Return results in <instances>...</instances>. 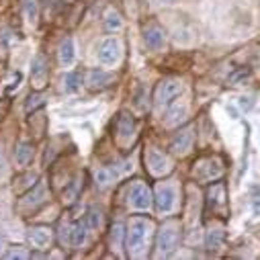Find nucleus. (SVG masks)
<instances>
[{"instance_id": "30", "label": "nucleus", "mask_w": 260, "mask_h": 260, "mask_svg": "<svg viewBox=\"0 0 260 260\" xmlns=\"http://www.w3.org/2000/svg\"><path fill=\"white\" fill-rule=\"evenodd\" d=\"M3 258H7V260H13V258L27 260V258H31V254H29V250H25L23 246H9V248L3 252Z\"/></svg>"}, {"instance_id": "5", "label": "nucleus", "mask_w": 260, "mask_h": 260, "mask_svg": "<svg viewBox=\"0 0 260 260\" xmlns=\"http://www.w3.org/2000/svg\"><path fill=\"white\" fill-rule=\"evenodd\" d=\"M182 90H184V86L178 78H164L154 88V105L158 109H166L182 94Z\"/></svg>"}, {"instance_id": "10", "label": "nucleus", "mask_w": 260, "mask_h": 260, "mask_svg": "<svg viewBox=\"0 0 260 260\" xmlns=\"http://www.w3.org/2000/svg\"><path fill=\"white\" fill-rule=\"evenodd\" d=\"M115 140L121 148L132 146V142L136 140V121L129 113H119L117 121H115Z\"/></svg>"}, {"instance_id": "28", "label": "nucleus", "mask_w": 260, "mask_h": 260, "mask_svg": "<svg viewBox=\"0 0 260 260\" xmlns=\"http://www.w3.org/2000/svg\"><path fill=\"white\" fill-rule=\"evenodd\" d=\"M84 221H86V225H88V230H90V232L101 230V225H103V211H101L99 207H90V209L86 211Z\"/></svg>"}, {"instance_id": "37", "label": "nucleus", "mask_w": 260, "mask_h": 260, "mask_svg": "<svg viewBox=\"0 0 260 260\" xmlns=\"http://www.w3.org/2000/svg\"><path fill=\"white\" fill-rule=\"evenodd\" d=\"M3 115H5V105L0 107V119H3Z\"/></svg>"}, {"instance_id": "4", "label": "nucleus", "mask_w": 260, "mask_h": 260, "mask_svg": "<svg viewBox=\"0 0 260 260\" xmlns=\"http://www.w3.org/2000/svg\"><path fill=\"white\" fill-rule=\"evenodd\" d=\"M176 199H178V188L174 180H162L154 188V205L160 215H170L176 209Z\"/></svg>"}, {"instance_id": "29", "label": "nucleus", "mask_w": 260, "mask_h": 260, "mask_svg": "<svg viewBox=\"0 0 260 260\" xmlns=\"http://www.w3.org/2000/svg\"><path fill=\"white\" fill-rule=\"evenodd\" d=\"M41 107H45V96L41 94V90H33L31 94H29V99H27V103H25V111L27 113H35V109H41Z\"/></svg>"}, {"instance_id": "13", "label": "nucleus", "mask_w": 260, "mask_h": 260, "mask_svg": "<svg viewBox=\"0 0 260 260\" xmlns=\"http://www.w3.org/2000/svg\"><path fill=\"white\" fill-rule=\"evenodd\" d=\"M27 242L33 250H49L53 242V232L47 225H31L27 228Z\"/></svg>"}, {"instance_id": "27", "label": "nucleus", "mask_w": 260, "mask_h": 260, "mask_svg": "<svg viewBox=\"0 0 260 260\" xmlns=\"http://www.w3.org/2000/svg\"><path fill=\"white\" fill-rule=\"evenodd\" d=\"M103 25H105L107 31L115 33V31H119L123 27V19H121V15L117 11H107L105 13V19H103Z\"/></svg>"}, {"instance_id": "20", "label": "nucleus", "mask_w": 260, "mask_h": 260, "mask_svg": "<svg viewBox=\"0 0 260 260\" xmlns=\"http://www.w3.org/2000/svg\"><path fill=\"white\" fill-rule=\"evenodd\" d=\"M125 234H127V225H123L121 221H113L111 230H109V244L111 250H121L125 248Z\"/></svg>"}, {"instance_id": "18", "label": "nucleus", "mask_w": 260, "mask_h": 260, "mask_svg": "<svg viewBox=\"0 0 260 260\" xmlns=\"http://www.w3.org/2000/svg\"><path fill=\"white\" fill-rule=\"evenodd\" d=\"M76 41L72 37H66V39H61L59 47H57V61H59V66L61 68H72L74 63H76Z\"/></svg>"}, {"instance_id": "7", "label": "nucleus", "mask_w": 260, "mask_h": 260, "mask_svg": "<svg viewBox=\"0 0 260 260\" xmlns=\"http://www.w3.org/2000/svg\"><path fill=\"white\" fill-rule=\"evenodd\" d=\"M47 201V184L45 180H37L29 190H25L19 199V211L23 213H31L37 211L41 205H45Z\"/></svg>"}, {"instance_id": "1", "label": "nucleus", "mask_w": 260, "mask_h": 260, "mask_svg": "<svg viewBox=\"0 0 260 260\" xmlns=\"http://www.w3.org/2000/svg\"><path fill=\"white\" fill-rule=\"evenodd\" d=\"M154 238V221L144 215H134L127 223L125 250L129 258H144Z\"/></svg>"}, {"instance_id": "21", "label": "nucleus", "mask_w": 260, "mask_h": 260, "mask_svg": "<svg viewBox=\"0 0 260 260\" xmlns=\"http://www.w3.org/2000/svg\"><path fill=\"white\" fill-rule=\"evenodd\" d=\"M21 13L29 27L37 25L39 19V0H21Z\"/></svg>"}, {"instance_id": "25", "label": "nucleus", "mask_w": 260, "mask_h": 260, "mask_svg": "<svg viewBox=\"0 0 260 260\" xmlns=\"http://www.w3.org/2000/svg\"><path fill=\"white\" fill-rule=\"evenodd\" d=\"M82 88V74L78 72H68L63 76V92L66 94H74Z\"/></svg>"}, {"instance_id": "3", "label": "nucleus", "mask_w": 260, "mask_h": 260, "mask_svg": "<svg viewBox=\"0 0 260 260\" xmlns=\"http://www.w3.org/2000/svg\"><path fill=\"white\" fill-rule=\"evenodd\" d=\"M127 205L138 213H148L154 207V192L144 180H134L129 184L127 192Z\"/></svg>"}, {"instance_id": "23", "label": "nucleus", "mask_w": 260, "mask_h": 260, "mask_svg": "<svg viewBox=\"0 0 260 260\" xmlns=\"http://www.w3.org/2000/svg\"><path fill=\"white\" fill-rule=\"evenodd\" d=\"M119 174H121L119 170L109 168V166H103V168H99V170L94 172V182H96V186L107 188V186H111V184L117 180V176H119Z\"/></svg>"}, {"instance_id": "14", "label": "nucleus", "mask_w": 260, "mask_h": 260, "mask_svg": "<svg viewBox=\"0 0 260 260\" xmlns=\"http://www.w3.org/2000/svg\"><path fill=\"white\" fill-rule=\"evenodd\" d=\"M192 144H194V127L188 125V127L180 129V132L172 138V142H170V154L182 158V156H186L192 150Z\"/></svg>"}, {"instance_id": "33", "label": "nucleus", "mask_w": 260, "mask_h": 260, "mask_svg": "<svg viewBox=\"0 0 260 260\" xmlns=\"http://www.w3.org/2000/svg\"><path fill=\"white\" fill-rule=\"evenodd\" d=\"M7 178V160H5V154L0 150V180Z\"/></svg>"}, {"instance_id": "31", "label": "nucleus", "mask_w": 260, "mask_h": 260, "mask_svg": "<svg viewBox=\"0 0 260 260\" xmlns=\"http://www.w3.org/2000/svg\"><path fill=\"white\" fill-rule=\"evenodd\" d=\"M21 82H23V72H11L5 90H7L9 94H13V92H17V90L21 88Z\"/></svg>"}, {"instance_id": "34", "label": "nucleus", "mask_w": 260, "mask_h": 260, "mask_svg": "<svg viewBox=\"0 0 260 260\" xmlns=\"http://www.w3.org/2000/svg\"><path fill=\"white\" fill-rule=\"evenodd\" d=\"M238 105H240V109H242V111H246V109H250L252 99H250V96H240V99H238Z\"/></svg>"}, {"instance_id": "16", "label": "nucleus", "mask_w": 260, "mask_h": 260, "mask_svg": "<svg viewBox=\"0 0 260 260\" xmlns=\"http://www.w3.org/2000/svg\"><path fill=\"white\" fill-rule=\"evenodd\" d=\"M142 35H144L146 47L152 49V51H160V49L164 47V43H166V33H164V29H162L160 25H156V23L146 25L144 31H142Z\"/></svg>"}, {"instance_id": "26", "label": "nucleus", "mask_w": 260, "mask_h": 260, "mask_svg": "<svg viewBox=\"0 0 260 260\" xmlns=\"http://www.w3.org/2000/svg\"><path fill=\"white\" fill-rule=\"evenodd\" d=\"M223 238H225V234H223L221 228H215V230L211 228L207 232V236H205V244H207L209 250H219L221 244H223Z\"/></svg>"}, {"instance_id": "38", "label": "nucleus", "mask_w": 260, "mask_h": 260, "mask_svg": "<svg viewBox=\"0 0 260 260\" xmlns=\"http://www.w3.org/2000/svg\"><path fill=\"white\" fill-rule=\"evenodd\" d=\"M256 203L260 205V190H258V194H256Z\"/></svg>"}, {"instance_id": "6", "label": "nucleus", "mask_w": 260, "mask_h": 260, "mask_svg": "<svg viewBox=\"0 0 260 260\" xmlns=\"http://www.w3.org/2000/svg\"><path fill=\"white\" fill-rule=\"evenodd\" d=\"M223 174V162L217 156H207L192 164V178L199 182H213L221 178Z\"/></svg>"}, {"instance_id": "12", "label": "nucleus", "mask_w": 260, "mask_h": 260, "mask_svg": "<svg viewBox=\"0 0 260 260\" xmlns=\"http://www.w3.org/2000/svg\"><path fill=\"white\" fill-rule=\"evenodd\" d=\"M207 207L219 217L228 215V194H225V184L223 182H213L209 186V190H207Z\"/></svg>"}, {"instance_id": "24", "label": "nucleus", "mask_w": 260, "mask_h": 260, "mask_svg": "<svg viewBox=\"0 0 260 260\" xmlns=\"http://www.w3.org/2000/svg\"><path fill=\"white\" fill-rule=\"evenodd\" d=\"M80 188H82V176H76V178L66 186V190H63V203H66V205L76 203L78 194H80Z\"/></svg>"}, {"instance_id": "22", "label": "nucleus", "mask_w": 260, "mask_h": 260, "mask_svg": "<svg viewBox=\"0 0 260 260\" xmlns=\"http://www.w3.org/2000/svg\"><path fill=\"white\" fill-rule=\"evenodd\" d=\"M88 225H86V221H76L74 225H72V238H70V246L74 248V250H80L84 244H86V240H88Z\"/></svg>"}, {"instance_id": "8", "label": "nucleus", "mask_w": 260, "mask_h": 260, "mask_svg": "<svg viewBox=\"0 0 260 260\" xmlns=\"http://www.w3.org/2000/svg\"><path fill=\"white\" fill-rule=\"evenodd\" d=\"M144 162H146V170L152 176H168L172 172V160L168 158V154L160 152L158 148H146L144 154Z\"/></svg>"}, {"instance_id": "11", "label": "nucleus", "mask_w": 260, "mask_h": 260, "mask_svg": "<svg viewBox=\"0 0 260 260\" xmlns=\"http://www.w3.org/2000/svg\"><path fill=\"white\" fill-rule=\"evenodd\" d=\"M49 82V59L45 53H35L31 61V88L43 90Z\"/></svg>"}, {"instance_id": "32", "label": "nucleus", "mask_w": 260, "mask_h": 260, "mask_svg": "<svg viewBox=\"0 0 260 260\" xmlns=\"http://www.w3.org/2000/svg\"><path fill=\"white\" fill-rule=\"evenodd\" d=\"M70 238H72V225L66 219H63L59 223V244L66 248V244H70Z\"/></svg>"}, {"instance_id": "2", "label": "nucleus", "mask_w": 260, "mask_h": 260, "mask_svg": "<svg viewBox=\"0 0 260 260\" xmlns=\"http://www.w3.org/2000/svg\"><path fill=\"white\" fill-rule=\"evenodd\" d=\"M178 242H180V221L170 217L156 232V256L158 258L170 256L178 248Z\"/></svg>"}, {"instance_id": "9", "label": "nucleus", "mask_w": 260, "mask_h": 260, "mask_svg": "<svg viewBox=\"0 0 260 260\" xmlns=\"http://www.w3.org/2000/svg\"><path fill=\"white\" fill-rule=\"evenodd\" d=\"M121 55H123V49H121L119 39H115V37H105L96 47V59L105 68L117 66L121 61Z\"/></svg>"}, {"instance_id": "36", "label": "nucleus", "mask_w": 260, "mask_h": 260, "mask_svg": "<svg viewBox=\"0 0 260 260\" xmlns=\"http://www.w3.org/2000/svg\"><path fill=\"white\" fill-rule=\"evenodd\" d=\"M158 3H160V5H176L178 0H158Z\"/></svg>"}, {"instance_id": "15", "label": "nucleus", "mask_w": 260, "mask_h": 260, "mask_svg": "<svg viewBox=\"0 0 260 260\" xmlns=\"http://www.w3.org/2000/svg\"><path fill=\"white\" fill-rule=\"evenodd\" d=\"M82 80H84V86H86L88 90L96 92V90H105L107 86H111V82H113L115 78H113V74L94 68V70H86L84 76H82Z\"/></svg>"}, {"instance_id": "17", "label": "nucleus", "mask_w": 260, "mask_h": 260, "mask_svg": "<svg viewBox=\"0 0 260 260\" xmlns=\"http://www.w3.org/2000/svg\"><path fill=\"white\" fill-rule=\"evenodd\" d=\"M188 117V105L182 101H174L172 105L166 107V115H164V125L166 127H180V123H184V119Z\"/></svg>"}, {"instance_id": "35", "label": "nucleus", "mask_w": 260, "mask_h": 260, "mask_svg": "<svg viewBox=\"0 0 260 260\" xmlns=\"http://www.w3.org/2000/svg\"><path fill=\"white\" fill-rule=\"evenodd\" d=\"M7 250V242H5V238L0 236V256H3V252Z\"/></svg>"}, {"instance_id": "19", "label": "nucleus", "mask_w": 260, "mask_h": 260, "mask_svg": "<svg viewBox=\"0 0 260 260\" xmlns=\"http://www.w3.org/2000/svg\"><path fill=\"white\" fill-rule=\"evenodd\" d=\"M13 158H15V164H17L19 168H27V166L33 162V158H35V146H33L31 142H27V140L19 142V144L15 146Z\"/></svg>"}]
</instances>
